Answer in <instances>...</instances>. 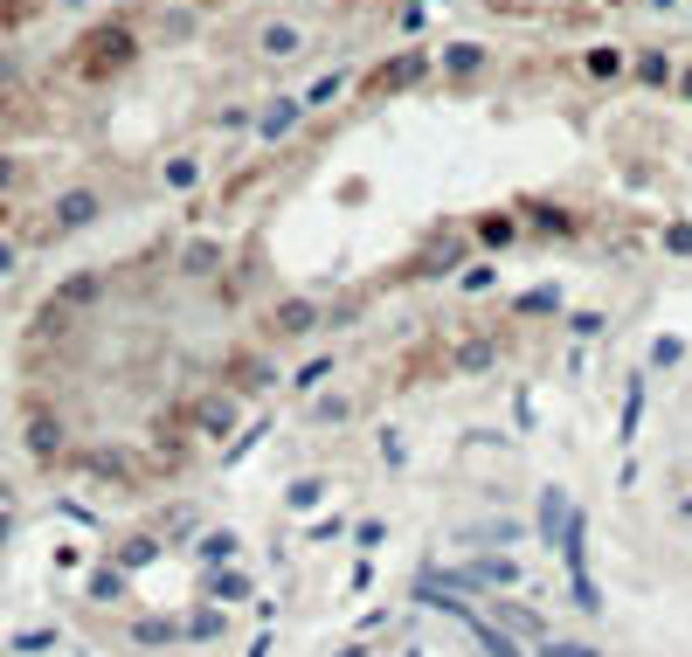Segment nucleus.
<instances>
[{
	"label": "nucleus",
	"mask_w": 692,
	"mask_h": 657,
	"mask_svg": "<svg viewBox=\"0 0 692 657\" xmlns=\"http://www.w3.org/2000/svg\"><path fill=\"white\" fill-rule=\"evenodd\" d=\"M319 326H326V305H319V298H305V292L277 298V305L264 311V332H270V339H312Z\"/></svg>",
	"instance_id": "1"
},
{
	"label": "nucleus",
	"mask_w": 692,
	"mask_h": 657,
	"mask_svg": "<svg viewBox=\"0 0 692 657\" xmlns=\"http://www.w3.org/2000/svg\"><path fill=\"white\" fill-rule=\"evenodd\" d=\"M188 423H194V436H209V443L236 436V388H215V394H201V402L188 409Z\"/></svg>",
	"instance_id": "2"
},
{
	"label": "nucleus",
	"mask_w": 692,
	"mask_h": 657,
	"mask_svg": "<svg viewBox=\"0 0 692 657\" xmlns=\"http://www.w3.org/2000/svg\"><path fill=\"white\" fill-rule=\"evenodd\" d=\"M450 582L457 589H520V561L512 554H478L471 568H457Z\"/></svg>",
	"instance_id": "3"
},
{
	"label": "nucleus",
	"mask_w": 692,
	"mask_h": 657,
	"mask_svg": "<svg viewBox=\"0 0 692 657\" xmlns=\"http://www.w3.org/2000/svg\"><path fill=\"white\" fill-rule=\"evenodd\" d=\"M125 63H132V35L105 29V35L84 42V63H76V70H84V76H111V70H125Z\"/></svg>",
	"instance_id": "4"
},
{
	"label": "nucleus",
	"mask_w": 692,
	"mask_h": 657,
	"mask_svg": "<svg viewBox=\"0 0 692 657\" xmlns=\"http://www.w3.org/2000/svg\"><path fill=\"white\" fill-rule=\"evenodd\" d=\"M305 423H312V430L353 423V394H347V388H312V394H305Z\"/></svg>",
	"instance_id": "5"
},
{
	"label": "nucleus",
	"mask_w": 692,
	"mask_h": 657,
	"mask_svg": "<svg viewBox=\"0 0 692 657\" xmlns=\"http://www.w3.org/2000/svg\"><path fill=\"white\" fill-rule=\"evenodd\" d=\"M526 229L547 235V243H568V235H582V222H575L561 201H526Z\"/></svg>",
	"instance_id": "6"
},
{
	"label": "nucleus",
	"mask_w": 692,
	"mask_h": 657,
	"mask_svg": "<svg viewBox=\"0 0 692 657\" xmlns=\"http://www.w3.org/2000/svg\"><path fill=\"white\" fill-rule=\"evenodd\" d=\"M416 271H423V284L457 277V271H465V243H457V235H437V243L423 250V263H416Z\"/></svg>",
	"instance_id": "7"
},
{
	"label": "nucleus",
	"mask_w": 692,
	"mask_h": 657,
	"mask_svg": "<svg viewBox=\"0 0 692 657\" xmlns=\"http://www.w3.org/2000/svg\"><path fill=\"white\" fill-rule=\"evenodd\" d=\"M520 235H526V229L512 222V215H499V208H492V215H478V222H471V243H478V250H512Z\"/></svg>",
	"instance_id": "8"
},
{
	"label": "nucleus",
	"mask_w": 692,
	"mask_h": 657,
	"mask_svg": "<svg viewBox=\"0 0 692 657\" xmlns=\"http://www.w3.org/2000/svg\"><path fill=\"white\" fill-rule=\"evenodd\" d=\"M201 173H209V167H201V152H173V160L160 167V188H167V194H194Z\"/></svg>",
	"instance_id": "9"
},
{
	"label": "nucleus",
	"mask_w": 692,
	"mask_h": 657,
	"mask_svg": "<svg viewBox=\"0 0 692 657\" xmlns=\"http://www.w3.org/2000/svg\"><path fill=\"white\" fill-rule=\"evenodd\" d=\"M499 610V623L512 629V637H533V644H547V623H541V610H526V602H492Z\"/></svg>",
	"instance_id": "10"
},
{
	"label": "nucleus",
	"mask_w": 692,
	"mask_h": 657,
	"mask_svg": "<svg viewBox=\"0 0 692 657\" xmlns=\"http://www.w3.org/2000/svg\"><path fill=\"white\" fill-rule=\"evenodd\" d=\"M298 118H305V104H291V97L264 104V118H256V139H264V146H270V139H285V131H291Z\"/></svg>",
	"instance_id": "11"
},
{
	"label": "nucleus",
	"mask_w": 692,
	"mask_h": 657,
	"mask_svg": "<svg viewBox=\"0 0 692 657\" xmlns=\"http://www.w3.org/2000/svg\"><path fill=\"white\" fill-rule=\"evenodd\" d=\"M305 49V35L291 29V21H270L264 35H256V56H270V63H285V56H298Z\"/></svg>",
	"instance_id": "12"
},
{
	"label": "nucleus",
	"mask_w": 692,
	"mask_h": 657,
	"mask_svg": "<svg viewBox=\"0 0 692 657\" xmlns=\"http://www.w3.org/2000/svg\"><path fill=\"white\" fill-rule=\"evenodd\" d=\"M228 381H236V394H256V388H277V367L256 360V353H243L236 367H228Z\"/></svg>",
	"instance_id": "13"
},
{
	"label": "nucleus",
	"mask_w": 692,
	"mask_h": 657,
	"mask_svg": "<svg viewBox=\"0 0 692 657\" xmlns=\"http://www.w3.org/2000/svg\"><path fill=\"white\" fill-rule=\"evenodd\" d=\"M194 554H201V568H228V561L243 554V540L228 533V526H215V533H201V547H194Z\"/></svg>",
	"instance_id": "14"
},
{
	"label": "nucleus",
	"mask_w": 692,
	"mask_h": 657,
	"mask_svg": "<svg viewBox=\"0 0 692 657\" xmlns=\"http://www.w3.org/2000/svg\"><path fill=\"white\" fill-rule=\"evenodd\" d=\"M181 637H194V644H215V637H228V616L215 610V602H201V610L181 623Z\"/></svg>",
	"instance_id": "15"
},
{
	"label": "nucleus",
	"mask_w": 692,
	"mask_h": 657,
	"mask_svg": "<svg viewBox=\"0 0 692 657\" xmlns=\"http://www.w3.org/2000/svg\"><path fill=\"white\" fill-rule=\"evenodd\" d=\"M423 70H429V56H423V49H408V56H402V63H388V70H381V76H374V91H402V84H408V76H423Z\"/></svg>",
	"instance_id": "16"
},
{
	"label": "nucleus",
	"mask_w": 692,
	"mask_h": 657,
	"mask_svg": "<svg viewBox=\"0 0 692 657\" xmlns=\"http://www.w3.org/2000/svg\"><path fill=\"white\" fill-rule=\"evenodd\" d=\"M209 595H215V602H243V595H256V589H249V574H236V568H209Z\"/></svg>",
	"instance_id": "17"
},
{
	"label": "nucleus",
	"mask_w": 692,
	"mask_h": 657,
	"mask_svg": "<svg viewBox=\"0 0 692 657\" xmlns=\"http://www.w3.org/2000/svg\"><path fill=\"white\" fill-rule=\"evenodd\" d=\"M181 271H188V277H215V271H222V250H215V243H188Z\"/></svg>",
	"instance_id": "18"
},
{
	"label": "nucleus",
	"mask_w": 692,
	"mask_h": 657,
	"mask_svg": "<svg viewBox=\"0 0 692 657\" xmlns=\"http://www.w3.org/2000/svg\"><path fill=\"white\" fill-rule=\"evenodd\" d=\"M561 526H568V498L541 491V540H561Z\"/></svg>",
	"instance_id": "19"
},
{
	"label": "nucleus",
	"mask_w": 692,
	"mask_h": 657,
	"mask_svg": "<svg viewBox=\"0 0 692 657\" xmlns=\"http://www.w3.org/2000/svg\"><path fill=\"white\" fill-rule=\"evenodd\" d=\"M492 284H499V271H492V263H465V271H457V292H471V298H485V292H492Z\"/></svg>",
	"instance_id": "20"
},
{
	"label": "nucleus",
	"mask_w": 692,
	"mask_h": 657,
	"mask_svg": "<svg viewBox=\"0 0 692 657\" xmlns=\"http://www.w3.org/2000/svg\"><path fill=\"white\" fill-rule=\"evenodd\" d=\"M492 360H499V347H492V339H465V347H457V367H465V374H485Z\"/></svg>",
	"instance_id": "21"
},
{
	"label": "nucleus",
	"mask_w": 692,
	"mask_h": 657,
	"mask_svg": "<svg viewBox=\"0 0 692 657\" xmlns=\"http://www.w3.org/2000/svg\"><path fill=\"white\" fill-rule=\"evenodd\" d=\"M637 423H645V374H637V381H630V394H624V423H617V436L630 443V436H637Z\"/></svg>",
	"instance_id": "22"
},
{
	"label": "nucleus",
	"mask_w": 692,
	"mask_h": 657,
	"mask_svg": "<svg viewBox=\"0 0 692 657\" xmlns=\"http://www.w3.org/2000/svg\"><path fill=\"white\" fill-rule=\"evenodd\" d=\"M512 311H520V319H541V311H561V292H554V284H541V292L512 298Z\"/></svg>",
	"instance_id": "23"
},
{
	"label": "nucleus",
	"mask_w": 692,
	"mask_h": 657,
	"mask_svg": "<svg viewBox=\"0 0 692 657\" xmlns=\"http://www.w3.org/2000/svg\"><path fill=\"white\" fill-rule=\"evenodd\" d=\"M658 243H664V256L692 263V222H664V229H658Z\"/></svg>",
	"instance_id": "24"
},
{
	"label": "nucleus",
	"mask_w": 692,
	"mask_h": 657,
	"mask_svg": "<svg viewBox=\"0 0 692 657\" xmlns=\"http://www.w3.org/2000/svg\"><path fill=\"white\" fill-rule=\"evenodd\" d=\"M319 498H326V485H319V478H291V491H285V506H291V512H312V506H319Z\"/></svg>",
	"instance_id": "25"
},
{
	"label": "nucleus",
	"mask_w": 692,
	"mask_h": 657,
	"mask_svg": "<svg viewBox=\"0 0 692 657\" xmlns=\"http://www.w3.org/2000/svg\"><path fill=\"white\" fill-rule=\"evenodd\" d=\"M568 589H575V610L582 616H603V589L588 582V574H568Z\"/></svg>",
	"instance_id": "26"
},
{
	"label": "nucleus",
	"mask_w": 692,
	"mask_h": 657,
	"mask_svg": "<svg viewBox=\"0 0 692 657\" xmlns=\"http://www.w3.org/2000/svg\"><path fill=\"white\" fill-rule=\"evenodd\" d=\"M326 374H332V360L319 353V360H305L298 374H291V388H298V394H312V388H326Z\"/></svg>",
	"instance_id": "27"
},
{
	"label": "nucleus",
	"mask_w": 692,
	"mask_h": 657,
	"mask_svg": "<svg viewBox=\"0 0 692 657\" xmlns=\"http://www.w3.org/2000/svg\"><path fill=\"white\" fill-rule=\"evenodd\" d=\"M637 76H645V84H672V63H664V49H645V56H637Z\"/></svg>",
	"instance_id": "28"
},
{
	"label": "nucleus",
	"mask_w": 692,
	"mask_h": 657,
	"mask_svg": "<svg viewBox=\"0 0 692 657\" xmlns=\"http://www.w3.org/2000/svg\"><path fill=\"white\" fill-rule=\"evenodd\" d=\"M173 637H181V623H173V616H146L139 623V644H173Z\"/></svg>",
	"instance_id": "29"
},
{
	"label": "nucleus",
	"mask_w": 692,
	"mask_h": 657,
	"mask_svg": "<svg viewBox=\"0 0 692 657\" xmlns=\"http://www.w3.org/2000/svg\"><path fill=\"white\" fill-rule=\"evenodd\" d=\"M568 332H575V339H603V332H609V311H575Z\"/></svg>",
	"instance_id": "30"
},
{
	"label": "nucleus",
	"mask_w": 692,
	"mask_h": 657,
	"mask_svg": "<svg viewBox=\"0 0 692 657\" xmlns=\"http://www.w3.org/2000/svg\"><path fill=\"white\" fill-rule=\"evenodd\" d=\"M679 360H685V339H679V332H664L658 347H651V367H679Z\"/></svg>",
	"instance_id": "31"
},
{
	"label": "nucleus",
	"mask_w": 692,
	"mask_h": 657,
	"mask_svg": "<svg viewBox=\"0 0 692 657\" xmlns=\"http://www.w3.org/2000/svg\"><path fill=\"white\" fill-rule=\"evenodd\" d=\"M152 554H160V540H152V533H146V540H125V554H118V561H125V568H146Z\"/></svg>",
	"instance_id": "32"
},
{
	"label": "nucleus",
	"mask_w": 692,
	"mask_h": 657,
	"mask_svg": "<svg viewBox=\"0 0 692 657\" xmlns=\"http://www.w3.org/2000/svg\"><path fill=\"white\" fill-rule=\"evenodd\" d=\"M617 70H624L617 49H588V76H617Z\"/></svg>",
	"instance_id": "33"
},
{
	"label": "nucleus",
	"mask_w": 692,
	"mask_h": 657,
	"mask_svg": "<svg viewBox=\"0 0 692 657\" xmlns=\"http://www.w3.org/2000/svg\"><path fill=\"white\" fill-rule=\"evenodd\" d=\"M444 63H450V70H478V63H485V49H471V42H457V49H450V56H444Z\"/></svg>",
	"instance_id": "34"
},
{
	"label": "nucleus",
	"mask_w": 692,
	"mask_h": 657,
	"mask_svg": "<svg viewBox=\"0 0 692 657\" xmlns=\"http://www.w3.org/2000/svg\"><path fill=\"white\" fill-rule=\"evenodd\" d=\"M14 180H21V167L8 160V152H0V194H8V188H14Z\"/></svg>",
	"instance_id": "35"
},
{
	"label": "nucleus",
	"mask_w": 692,
	"mask_h": 657,
	"mask_svg": "<svg viewBox=\"0 0 692 657\" xmlns=\"http://www.w3.org/2000/svg\"><path fill=\"white\" fill-rule=\"evenodd\" d=\"M547 657H596V650H575V644H547Z\"/></svg>",
	"instance_id": "36"
},
{
	"label": "nucleus",
	"mask_w": 692,
	"mask_h": 657,
	"mask_svg": "<svg viewBox=\"0 0 692 657\" xmlns=\"http://www.w3.org/2000/svg\"><path fill=\"white\" fill-rule=\"evenodd\" d=\"M679 91H685V97H692V70H685V76H679Z\"/></svg>",
	"instance_id": "37"
},
{
	"label": "nucleus",
	"mask_w": 692,
	"mask_h": 657,
	"mask_svg": "<svg viewBox=\"0 0 692 657\" xmlns=\"http://www.w3.org/2000/svg\"><path fill=\"white\" fill-rule=\"evenodd\" d=\"M679 512H685V519H692V498H685V506H679Z\"/></svg>",
	"instance_id": "38"
}]
</instances>
